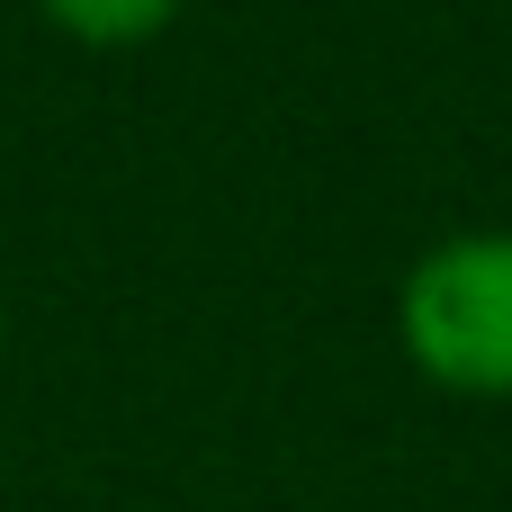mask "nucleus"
Masks as SVG:
<instances>
[{"mask_svg": "<svg viewBox=\"0 0 512 512\" xmlns=\"http://www.w3.org/2000/svg\"><path fill=\"white\" fill-rule=\"evenodd\" d=\"M396 342L441 396H512V225H468L414 252L396 288Z\"/></svg>", "mask_w": 512, "mask_h": 512, "instance_id": "f257e3e1", "label": "nucleus"}, {"mask_svg": "<svg viewBox=\"0 0 512 512\" xmlns=\"http://www.w3.org/2000/svg\"><path fill=\"white\" fill-rule=\"evenodd\" d=\"M54 36L90 45V54H117V45H144L180 18V0H36Z\"/></svg>", "mask_w": 512, "mask_h": 512, "instance_id": "f03ea898", "label": "nucleus"}, {"mask_svg": "<svg viewBox=\"0 0 512 512\" xmlns=\"http://www.w3.org/2000/svg\"><path fill=\"white\" fill-rule=\"evenodd\" d=\"M0 351H9V315H0Z\"/></svg>", "mask_w": 512, "mask_h": 512, "instance_id": "7ed1b4c3", "label": "nucleus"}]
</instances>
